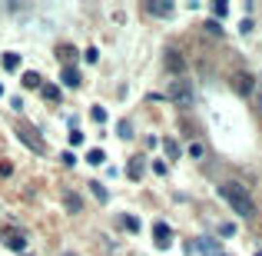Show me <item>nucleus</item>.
I'll return each mask as SVG.
<instances>
[{
	"mask_svg": "<svg viewBox=\"0 0 262 256\" xmlns=\"http://www.w3.org/2000/svg\"><path fill=\"white\" fill-rule=\"evenodd\" d=\"M219 197L232 206V213H239V217H256V197H252L239 180L219 183Z\"/></svg>",
	"mask_w": 262,
	"mask_h": 256,
	"instance_id": "1",
	"label": "nucleus"
},
{
	"mask_svg": "<svg viewBox=\"0 0 262 256\" xmlns=\"http://www.w3.org/2000/svg\"><path fill=\"white\" fill-rule=\"evenodd\" d=\"M17 133L23 137V140H27V146H30L34 153H40V150H43V140H40V133H37L34 127H30L27 120H20V123H17Z\"/></svg>",
	"mask_w": 262,
	"mask_h": 256,
	"instance_id": "3",
	"label": "nucleus"
},
{
	"mask_svg": "<svg viewBox=\"0 0 262 256\" xmlns=\"http://www.w3.org/2000/svg\"><path fill=\"white\" fill-rule=\"evenodd\" d=\"M166 67L173 73H183V67H186V63H183V57L176 54V50H166Z\"/></svg>",
	"mask_w": 262,
	"mask_h": 256,
	"instance_id": "5",
	"label": "nucleus"
},
{
	"mask_svg": "<svg viewBox=\"0 0 262 256\" xmlns=\"http://www.w3.org/2000/svg\"><path fill=\"white\" fill-rule=\"evenodd\" d=\"M63 256H73V253H63Z\"/></svg>",
	"mask_w": 262,
	"mask_h": 256,
	"instance_id": "21",
	"label": "nucleus"
},
{
	"mask_svg": "<svg viewBox=\"0 0 262 256\" xmlns=\"http://www.w3.org/2000/svg\"><path fill=\"white\" fill-rule=\"evenodd\" d=\"M123 223L130 226V233H136V230H140V223H136V219H133V217H123Z\"/></svg>",
	"mask_w": 262,
	"mask_h": 256,
	"instance_id": "20",
	"label": "nucleus"
},
{
	"mask_svg": "<svg viewBox=\"0 0 262 256\" xmlns=\"http://www.w3.org/2000/svg\"><path fill=\"white\" fill-rule=\"evenodd\" d=\"M23 87H30V90H37V87H43V80H40V73L27 70V73H23Z\"/></svg>",
	"mask_w": 262,
	"mask_h": 256,
	"instance_id": "8",
	"label": "nucleus"
},
{
	"mask_svg": "<svg viewBox=\"0 0 262 256\" xmlns=\"http://www.w3.org/2000/svg\"><path fill=\"white\" fill-rule=\"evenodd\" d=\"M43 97H50V100H60V90H56V87H43Z\"/></svg>",
	"mask_w": 262,
	"mask_h": 256,
	"instance_id": "16",
	"label": "nucleus"
},
{
	"mask_svg": "<svg viewBox=\"0 0 262 256\" xmlns=\"http://www.w3.org/2000/svg\"><path fill=\"white\" fill-rule=\"evenodd\" d=\"M150 14H156V17H169V14H173V3L156 0V3H150Z\"/></svg>",
	"mask_w": 262,
	"mask_h": 256,
	"instance_id": "6",
	"label": "nucleus"
},
{
	"mask_svg": "<svg viewBox=\"0 0 262 256\" xmlns=\"http://www.w3.org/2000/svg\"><path fill=\"white\" fill-rule=\"evenodd\" d=\"M0 93H3V87H0Z\"/></svg>",
	"mask_w": 262,
	"mask_h": 256,
	"instance_id": "22",
	"label": "nucleus"
},
{
	"mask_svg": "<svg viewBox=\"0 0 262 256\" xmlns=\"http://www.w3.org/2000/svg\"><path fill=\"white\" fill-rule=\"evenodd\" d=\"M256 256H262V253H256Z\"/></svg>",
	"mask_w": 262,
	"mask_h": 256,
	"instance_id": "23",
	"label": "nucleus"
},
{
	"mask_svg": "<svg viewBox=\"0 0 262 256\" xmlns=\"http://www.w3.org/2000/svg\"><path fill=\"white\" fill-rule=\"evenodd\" d=\"M3 243H7L10 250H23V236H20L17 230H3Z\"/></svg>",
	"mask_w": 262,
	"mask_h": 256,
	"instance_id": "4",
	"label": "nucleus"
},
{
	"mask_svg": "<svg viewBox=\"0 0 262 256\" xmlns=\"http://www.w3.org/2000/svg\"><path fill=\"white\" fill-rule=\"evenodd\" d=\"M90 117H93L96 123H103V120H106V110H103V107H93V113H90Z\"/></svg>",
	"mask_w": 262,
	"mask_h": 256,
	"instance_id": "15",
	"label": "nucleus"
},
{
	"mask_svg": "<svg viewBox=\"0 0 262 256\" xmlns=\"http://www.w3.org/2000/svg\"><path fill=\"white\" fill-rule=\"evenodd\" d=\"M90 186H93V193H96V200H106V190H103V186H100V183H90Z\"/></svg>",
	"mask_w": 262,
	"mask_h": 256,
	"instance_id": "17",
	"label": "nucleus"
},
{
	"mask_svg": "<svg viewBox=\"0 0 262 256\" xmlns=\"http://www.w3.org/2000/svg\"><path fill=\"white\" fill-rule=\"evenodd\" d=\"M116 133H120L123 140H130V137H133V127H130V123H120V127H116Z\"/></svg>",
	"mask_w": 262,
	"mask_h": 256,
	"instance_id": "13",
	"label": "nucleus"
},
{
	"mask_svg": "<svg viewBox=\"0 0 262 256\" xmlns=\"http://www.w3.org/2000/svg\"><path fill=\"white\" fill-rule=\"evenodd\" d=\"M232 90L239 93V97H249V93H256V77L245 70H236L232 73Z\"/></svg>",
	"mask_w": 262,
	"mask_h": 256,
	"instance_id": "2",
	"label": "nucleus"
},
{
	"mask_svg": "<svg viewBox=\"0 0 262 256\" xmlns=\"http://www.w3.org/2000/svg\"><path fill=\"white\" fill-rule=\"evenodd\" d=\"M166 153H169V157H179V146L173 143V140H166Z\"/></svg>",
	"mask_w": 262,
	"mask_h": 256,
	"instance_id": "19",
	"label": "nucleus"
},
{
	"mask_svg": "<svg viewBox=\"0 0 262 256\" xmlns=\"http://www.w3.org/2000/svg\"><path fill=\"white\" fill-rule=\"evenodd\" d=\"M17 63H20L17 54H3V67H7V70H17Z\"/></svg>",
	"mask_w": 262,
	"mask_h": 256,
	"instance_id": "11",
	"label": "nucleus"
},
{
	"mask_svg": "<svg viewBox=\"0 0 262 256\" xmlns=\"http://www.w3.org/2000/svg\"><path fill=\"white\" fill-rule=\"evenodd\" d=\"M63 83H67V87H76V83H80V73H76L73 67H67V70H63Z\"/></svg>",
	"mask_w": 262,
	"mask_h": 256,
	"instance_id": "10",
	"label": "nucleus"
},
{
	"mask_svg": "<svg viewBox=\"0 0 262 256\" xmlns=\"http://www.w3.org/2000/svg\"><path fill=\"white\" fill-rule=\"evenodd\" d=\"M130 180H143V157L130 160Z\"/></svg>",
	"mask_w": 262,
	"mask_h": 256,
	"instance_id": "7",
	"label": "nucleus"
},
{
	"mask_svg": "<svg viewBox=\"0 0 262 256\" xmlns=\"http://www.w3.org/2000/svg\"><path fill=\"white\" fill-rule=\"evenodd\" d=\"M87 160H90L93 166H100L103 160H106V157H103V150H90V153H87Z\"/></svg>",
	"mask_w": 262,
	"mask_h": 256,
	"instance_id": "12",
	"label": "nucleus"
},
{
	"mask_svg": "<svg viewBox=\"0 0 262 256\" xmlns=\"http://www.w3.org/2000/svg\"><path fill=\"white\" fill-rule=\"evenodd\" d=\"M212 14H216V17H226V14H229V3H212Z\"/></svg>",
	"mask_w": 262,
	"mask_h": 256,
	"instance_id": "14",
	"label": "nucleus"
},
{
	"mask_svg": "<svg viewBox=\"0 0 262 256\" xmlns=\"http://www.w3.org/2000/svg\"><path fill=\"white\" fill-rule=\"evenodd\" d=\"M199 253H209V256H219V246L212 239H199Z\"/></svg>",
	"mask_w": 262,
	"mask_h": 256,
	"instance_id": "9",
	"label": "nucleus"
},
{
	"mask_svg": "<svg viewBox=\"0 0 262 256\" xmlns=\"http://www.w3.org/2000/svg\"><path fill=\"white\" fill-rule=\"evenodd\" d=\"M156 236H159V243H166V239H169V230H166V226H156Z\"/></svg>",
	"mask_w": 262,
	"mask_h": 256,
	"instance_id": "18",
	"label": "nucleus"
}]
</instances>
